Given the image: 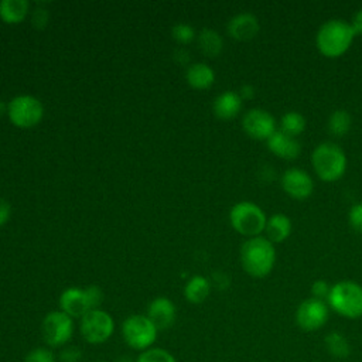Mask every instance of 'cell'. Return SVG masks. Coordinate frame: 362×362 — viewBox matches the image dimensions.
Wrapping results in <instances>:
<instances>
[{"label":"cell","instance_id":"33","mask_svg":"<svg viewBox=\"0 0 362 362\" xmlns=\"http://www.w3.org/2000/svg\"><path fill=\"white\" fill-rule=\"evenodd\" d=\"M10 214H11L10 204L6 199L0 198V226H3L8 221Z\"/></svg>","mask_w":362,"mask_h":362},{"label":"cell","instance_id":"27","mask_svg":"<svg viewBox=\"0 0 362 362\" xmlns=\"http://www.w3.org/2000/svg\"><path fill=\"white\" fill-rule=\"evenodd\" d=\"M23 362H55V355L51 349L38 346L31 349L23 359Z\"/></svg>","mask_w":362,"mask_h":362},{"label":"cell","instance_id":"30","mask_svg":"<svg viewBox=\"0 0 362 362\" xmlns=\"http://www.w3.org/2000/svg\"><path fill=\"white\" fill-rule=\"evenodd\" d=\"M329 291H331V286L325 280H315L311 286V294L317 300H322V301L328 300Z\"/></svg>","mask_w":362,"mask_h":362},{"label":"cell","instance_id":"20","mask_svg":"<svg viewBox=\"0 0 362 362\" xmlns=\"http://www.w3.org/2000/svg\"><path fill=\"white\" fill-rule=\"evenodd\" d=\"M215 74L206 64H194L187 69V82L195 89H206L214 83Z\"/></svg>","mask_w":362,"mask_h":362},{"label":"cell","instance_id":"12","mask_svg":"<svg viewBox=\"0 0 362 362\" xmlns=\"http://www.w3.org/2000/svg\"><path fill=\"white\" fill-rule=\"evenodd\" d=\"M242 126L246 134L256 140H267L276 132V120L270 112L255 107L245 113Z\"/></svg>","mask_w":362,"mask_h":362},{"label":"cell","instance_id":"16","mask_svg":"<svg viewBox=\"0 0 362 362\" xmlns=\"http://www.w3.org/2000/svg\"><path fill=\"white\" fill-rule=\"evenodd\" d=\"M267 147L269 150L286 160H293L296 157H298V154L301 153V144L297 140V137L288 136L286 133H283L281 130H276L267 140Z\"/></svg>","mask_w":362,"mask_h":362},{"label":"cell","instance_id":"32","mask_svg":"<svg viewBox=\"0 0 362 362\" xmlns=\"http://www.w3.org/2000/svg\"><path fill=\"white\" fill-rule=\"evenodd\" d=\"M47 21H48V13L45 8H35L33 16H31V23L35 28L41 30L47 25Z\"/></svg>","mask_w":362,"mask_h":362},{"label":"cell","instance_id":"23","mask_svg":"<svg viewBox=\"0 0 362 362\" xmlns=\"http://www.w3.org/2000/svg\"><path fill=\"white\" fill-rule=\"evenodd\" d=\"M351 124H352V117L349 112H346L345 109H337L329 115L327 127L332 136L342 137L349 132Z\"/></svg>","mask_w":362,"mask_h":362},{"label":"cell","instance_id":"24","mask_svg":"<svg viewBox=\"0 0 362 362\" xmlns=\"http://www.w3.org/2000/svg\"><path fill=\"white\" fill-rule=\"evenodd\" d=\"M305 129V117L296 110H290L287 113H284L280 119V129L283 133L288 134V136H298L304 132Z\"/></svg>","mask_w":362,"mask_h":362},{"label":"cell","instance_id":"10","mask_svg":"<svg viewBox=\"0 0 362 362\" xmlns=\"http://www.w3.org/2000/svg\"><path fill=\"white\" fill-rule=\"evenodd\" d=\"M7 113L13 124L27 129L35 126L42 119L44 107L37 98L20 95L11 99L7 106Z\"/></svg>","mask_w":362,"mask_h":362},{"label":"cell","instance_id":"22","mask_svg":"<svg viewBox=\"0 0 362 362\" xmlns=\"http://www.w3.org/2000/svg\"><path fill=\"white\" fill-rule=\"evenodd\" d=\"M198 45H199V49L202 51V54L214 58L222 51L223 40L219 35V33H216L215 30L204 28L198 34Z\"/></svg>","mask_w":362,"mask_h":362},{"label":"cell","instance_id":"18","mask_svg":"<svg viewBox=\"0 0 362 362\" xmlns=\"http://www.w3.org/2000/svg\"><path fill=\"white\" fill-rule=\"evenodd\" d=\"M266 235L267 239L273 242H283L291 233V221L284 214H274L266 221Z\"/></svg>","mask_w":362,"mask_h":362},{"label":"cell","instance_id":"34","mask_svg":"<svg viewBox=\"0 0 362 362\" xmlns=\"http://www.w3.org/2000/svg\"><path fill=\"white\" fill-rule=\"evenodd\" d=\"M351 25L355 31V35L356 34H362V8L358 10L354 17H352V21H351Z\"/></svg>","mask_w":362,"mask_h":362},{"label":"cell","instance_id":"3","mask_svg":"<svg viewBox=\"0 0 362 362\" xmlns=\"http://www.w3.org/2000/svg\"><path fill=\"white\" fill-rule=\"evenodd\" d=\"M311 163L317 175L324 181H337L346 170V156L344 150L332 141L318 144L313 150Z\"/></svg>","mask_w":362,"mask_h":362},{"label":"cell","instance_id":"36","mask_svg":"<svg viewBox=\"0 0 362 362\" xmlns=\"http://www.w3.org/2000/svg\"><path fill=\"white\" fill-rule=\"evenodd\" d=\"M253 93H255V89H253L252 85H243V86L240 88L239 96H240L242 99H250V98L253 96Z\"/></svg>","mask_w":362,"mask_h":362},{"label":"cell","instance_id":"9","mask_svg":"<svg viewBox=\"0 0 362 362\" xmlns=\"http://www.w3.org/2000/svg\"><path fill=\"white\" fill-rule=\"evenodd\" d=\"M42 339L51 348L65 345L74 334L72 318L64 311H51L45 315L41 324Z\"/></svg>","mask_w":362,"mask_h":362},{"label":"cell","instance_id":"26","mask_svg":"<svg viewBox=\"0 0 362 362\" xmlns=\"http://www.w3.org/2000/svg\"><path fill=\"white\" fill-rule=\"evenodd\" d=\"M136 362H177L175 358L165 349L161 348H150L143 351Z\"/></svg>","mask_w":362,"mask_h":362},{"label":"cell","instance_id":"2","mask_svg":"<svg viewBox=\"0 0 362 362\" xmlns=\"http://www.w3.org/2000/svg\"><path fill=\"white\" fill-rule=\"evenodd\" d=\"M355 31L351 23L342 18H331L324 21L315 37V42L321 54L327 57H339L352 44Z\"/></svg>","mask_w":362,"mask_h":362},{"label":"cell","instance_id":"14","mask_svg":"<svg viewBox=\"0 0 362 362\" xmlns=\"http://www.w3.org/2000/svg\"><path fill=\"white\" fill-rule=\"evenodd\" d=\"M260 30V23L253 13L242 11L233 16L228 23V33L230 37L246 41L253 38Z\"/></svg>","mask_w":362,"mask_h":362},{"label":"cell","instance_id":"28","mask_svg":"<svg viewBox=\"0 0 362 362\" xmlns=\"http://www.w3.org/2000/svg\"><path fill=\"white\" fill-rule=\"evenodd\" d=\"M171 33H173V37H174L178 42H181V44H188V42H191V41L194 40V37H195L194 28H192L191 25H188V24H184V23H180V24L174 25L173 30H171Z\"/></svg>","mask_w":362,"mask_h":362},{"label":"cell","instance_id":"21","mask_svg":"<svg viewBox=\"0 0 362 362\" xmlns=\"http://www.w3.org/2000/svg\"><path fill=\"white\" fill-rule=\"evenodd\" d=\"M209 290H211V284H209L208 279H205L202 276H194L185 284L184 296L189 303L199 304L206 300V297L209 296Z\"/></svg>","mask_w":362,"mask_h":362},{"label":"cell","instance_id":"35","mask_svg":"<svg viewBox=\"0 0 362 362\" xmlns=\"http://www.w3.org/2000/svg\"><path fill=\"white\" fill-rule=\"evenodd\" d=\"M174 59H175V62L177 64H180V65H185L188 61H189V52L188 51H185V49H177L175 52H174Z\"/></svg>","mask_w":362,"mask_h":362},{"label":"cell","instance_id":"29","mask_svg":"<svg viewBox=\"0 0 362 362\" xmlns=\"http://www.w3.org/2000/svg\"><path fill=\"white\" fill-rule=\"evenodd\" d=\"M348 221L352 229L362 233V202H356L348 212Z\"/></svg>","mask_w":362,"mask_h":362},{"label":"cell","instance_id":"31","mask_svg":"<svg viewBox=\"0 0 362 362\" xmlns=\"http://www.w3.org/2000/svg\"><path fill=\"white\" fill-rule=\"evenodd\" d=\"M82 352L76 346H65L59 352V362H81Z\"/></svg>","mask_w":362,"mask_h":362},{"label":"cell","instance_id":"5","mask_svg":"<svg viewBox=\"0 0 362 362\" xmlns=\"http://www.w3.org/2000/svg\"><path fill=\"white\" fill-rule=\"evenodd\" d=\"M103 300V291L98 286H89L86 288L69 287L62 291L59 297L61 311L68 314L71 318L83 317L88 311L95 310Z\"/></svg>","mask_w":362,"mask_h":362},{"label":"cell","instance_id":"13","mask_svg":"<svg viewBox=\"0 0 362 362\" xmlns=\"http://www.w3.org/2000/svg\"><path fill=\"white\" fill-rule=\"evenodd\" d=\"M281 187L290 197L296 199H304L311 195L314 189L313 178L301 168H287L281 175Z\"/></svg>","mask_w":362,"mask_h":362},{"label":"cell","instance_id":"38","mask_svg":"<svg viewBox=\"0 0 362 362\" xmlns=\"http://www.w3.org/2000/svg\"><path fill=\"white\" fill-rule=\"evenodd\" d=\"M96 362H105V361H96Z\"/></svg>","mask_w":362,"mask_h":362},{"label":"cell","instance_id":"15","mask_svg":"<svg viewBox=\"0 0 362 362\" xmlns=\"http://www.w3.org/2000/svg\"><path fill=\"white\" fill-rule=\"evenodd\" d=\"M147 317L157 329H167L175 321V305L167 297H157L150 303Z\"/></svg>","mask_w":362,"mask_h":362},{"label":"cell","instance_id":"19","mask_svg":"<svg viewBox=\"0 0 362 362\" xmlns=\"http://www.w3.org/2000/svg\"><path fill=\"white\" fill-rule=\"evenodd\" d=\"M28 14L27 0H1L0 1V17L7 24L21 23Z\"/></svg>","mask_w":362,"mask_h":362},{"label":"cell","instance_id":"11","mask_svg":"<svg viewBox=\"0 0 362 362\" xmlns=\"http://www.w3.org/2000/svg\"><path fill=\"white\" fill-rule=\"evenodd\" d=\"M328 320V307L325 301L314 297L300 303L296 311V321L304 331L320 329Z\"/></svg>","mask_w":362,"mask_h":362},{"label":"cell","instance_id":"8","mask_svg":"<svg viewBox=\"0 0 362 362\" xmlns=\"http://www.w3.org/2000/svg\"><path fill=\"white\" fill-rule=\"evenodd\" d=\"M113 331V318L103 310H90L81 318V334L88 344H103L112 337Z\"/></svg>","mask_w":362,"mask_h":362},{"label":"cell","instance_id":"25","mask_svg":"<svg viewBox=\"0 0 362 362\" xmlns=\"http://www.w3.org/2000/svg\"><path fill=\"white\" fill-rule=\"evenodd\" d=\"M325 346L329 351V354L335 358H346L351 352V346L346 338L335 331L329 332L325 337Z\"/></svg>","mask_w":362,"mask_h":362},{"label":"cell","instance_id":"17","mask_svg":"<svg viewBox=\"0 0 362 362\" xmlns=\"http://www.w3.org/2000/svg\"><path fill=\"white\" fill-rule=\"evenodd\" d=\"M242 107V98L239 93L226 90L216 96L214 100V112L219 119H232L235 117Z\"/></svg>","mask_w":362,"mask_h":362},{"label":"cell","instance_id":"4","mask_svg":"<svg viewBox=\"0 0 362 362\" xmlns=\"http://www.w3.org/2000/svg\"><path fill=\"white\" fill-rule=\"evenodd\" d=\"M328 304L346 318L362 315V286L352 280H342L331 286Z\"/></svg>","mask_w":362,"mask_h":362},{"label":"cell","instance_id":"7","mask_svg":"<svg viewBox=\"0 0 362 362\" xmlns=\"http://www.w3.org/2000/svg\"><path fill=\"white\" fill-rule=\"evenodd\" d=\"M158 329L147 315H130L122 324L124 342L136 351H147L157 339Z\"/></svg>","mask_w":362,"mask_h":362},{"label":"cell","instance_id":"1","mask_svg":"<svg viewBox=\"0 0 362 362\" xmlns=\"http://www.w3.org/2000/svg\"><path fill=\"white\" fill-rule=\"evenodd\" d=\"M240 262L247 274L253 277L267 276L276 262L273 243L260 235L249 238L240 247Z\"/></svg>","mask_w":362,"mask_h":362},{"label":"cell","instance_id":"6","mask_svg":"<svg viewBox=\"0 0 362 362\" xmlns=\"http://www.w3.org/2000/svg\"><path fill=\"white\" fill-rule=\"evenodd\" d=\"M230 223L235 230L246 236H259L266 228V214L263 209L250 201H240L235 204L229 214Z\"/></svg>","mask_w":362,"mask_h":362},{"label":"cell","instance_id":"37","mask_svg":"<svg viewBox=\"0 0 362 362\" xmlns=\"http://www.w3.org/2000/svg\"><path fill=\"white\" fill-rule=\"evenodd\" d=\"M6 110H7V107H6V103H4V102L0 99V119L4 116Z\"/></svg>","mask_w":362,"mask_h":362}]
</instances>
